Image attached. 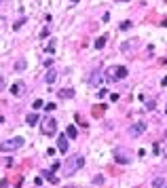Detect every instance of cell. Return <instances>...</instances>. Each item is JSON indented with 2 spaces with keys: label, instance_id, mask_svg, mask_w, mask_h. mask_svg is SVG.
I'll return each instance as SVG.
<instances>
[{
  "label": "cell",
  "instance_id": "ffe728a7",
  "mask_svg": "<svg viewBox=\"0 0 167 188\" xmlns=\"http://www.w3.org/2000/svg\"><path fill=\"white\" fill-rule=\"evenodd\" d=\"M102 182H104V177H102V176H95V177H93V184H102Z\"/></svg>",
  "mask_w": 167,
  "mask_h": 188
},
{
  "label": "cell",
  "instance_id": "30bf717a",
  "mask_svg": "<svg viewBox=\"0 0 167 188\" xmlns=\"http://www.w3.org/2000/svg\"><path fill=\"white\" fill-rule=\"evenodd\" d=\"M59 97L61 99H72V97H74V89H61Z\"/></svg>",
  "mask_w": 167,
  "mask_h": 188
},
{
  "label": "cell",
  "instance_id": "2e32d148",
  "mask_svg": "<svg viewBox=\"0 0 167 188\" xmlns=\"http://www.w3.org/2000/svg\"><path fill=\"white\" fill-rule=\"evenodd\" d=\"M42 177H47L51 184H57V182H59V180H57L55 176H51V171H42Z\"/></svg>",
  "mask_w": 167,
  "mask_h": 188
},
{
  "label": "cell",
  "instance_id": "7a4b0ae2",
  "mask_svg": "<svg viewBox=\"0 0 167 188\" xmlns=\"http://www.w3.org/2000/svg\"><path fill=\"white\" fill-rule=\"evenodd\" d=\"M24 146V138H13V140H4L0 142V150L2 152H9V150H17Z\"/></svg>",
  "mask_w": 167,
  "mask_h": 188
},
{
  "label": "cell",
  "instance_id": "9a60e30c",
  "mask_svg": "<svg viewBox=\"0 0 167 188\" xmlns=\"http://www.w3.org/2000/svg\"><path fill=\"white\" fill-rule=\"evenodd\" d=\"M66 135H68V138H70V140H76V135H78V131H76V127H68V129H66Z\"/></svg>",
  "mask_w": 167,
  "mask_h": 188
},
{
  "label": "cell",
  "instance_id": "cb8c5ba5",
  "mask_svg": "<svg viewBox=\"0 0 167 188\" xmlns=\"http://www.w3.org/2000/svg\"><path fill=\"white\" fill-rule=\"evenodd\" d=\"M4 89V76H0V91Z\"/></svg>",
  "mask_w": 167,
  "mask_h": 188
},
{
  "label": "cell",
  "instance_id": "5b68a950",
  "mask_svg": "<svg viewBox=\"0 0 167 188\" xmlns=\"http://www.w3.org/2000/svg\"><path fill=\"white\" fill-rule=\"evenodd\" d=\"M146 127H148L146 123H133L131 127H129V135H131V138H138V135H142L144 131H146Z\"/></svg>",
  "mask_w": 167,
  "mask_h": 188
},
{
  "label": "cell",
  "instance_id": "f1b7e54d",
  "mask_svg": "<svg viewBox=\"0 0 167 188\" xmlns=\"http://www.w3.org/2000/svg\"><path fill=\"white\" fill-rule=\"evenodd\" d=\"M2 2H4V0H0V4H2Z\"/></svg>",
  "mask_w": 167,
  "mask_h": 188
},
{
  "label": "cell",
  "instance_id": "277c9868",
  "mask_svg": "<svg viewBox=\"0 0 167 188\" xmlns=\"http://www.w3.org/2000/svg\"><path fill=\"white\" fill-rule=\"evenodd\" d=\"M55 131H57V120L53 116H47L42 120V133L45 135H55Z\"/></svg>",
  "mask_w": 167,
  "mask_h": 188
},
{
  "label": "cell",
  "instance_id": "4316f807",
  "mask_svg": "<svg viewBox=\"0 0 167 188\" xmlns=\"http://www.w3.org/2000/svg\"><path fill=\"white\" fill-rule=\"evenodd\" d=\"M116 2H129V0H116Z\"/></svg>",
  "mask_w": 167,
  "mask_h": 188
},
{
  "label": "cell",
  "instance_id": "7c38bea8",
  "mask_svg": "<svg viewBox=\"0 0 167 188\" xmlns=\"http://www.w3.org/2000/svg\"><path fill=\"white\" fill-rule=\"evenodd\" d=\"M57 148H59L61 152H66V150H68V140H66L64 135H61L59 140H57Z\"/></svg>",
  "mask_w": 167,
  "mask_h": 188
},
{
  "label": "cell",
  "instance_id": "d6986e66",
  "mask_svg": "<svg viewBox=\"0 0 167 188\" xmlns=\"http://www.w3.org/2000/svg\"><path fill=\"white\" fill-rule=\"evenodd\" d=\"M42 106H45V104H42V99H36L32 108H34V110H38V108H42Z\"/></svg>",
  "mask_w": 167,
  "mask_h": 188
},
{
  "label": "cell",
  "instance_id": "603a6c76",
  "mask_svg": "<svg viewBox=\"0 0 167 188\" xmlns=\"http://www.w3.org/2000/svg\"><path fill=\"white\" fill-rule=\"evenodd\" d=\"M129 28H131V24H129V21H125V24H121V30H129Z\"/></svg>",
  "mask_w": 167,
  "mask_h": 188
},
{
  "label": "cell",
  "instance_id": "9c48e42d",
  "mask_svg": "<svg viewBox=\"0 0 167 188\" xmlns=\"http://www.w3.org/2000/svg\"><path fill=\"white\" fill-rule=\"evenodd\" d=\"M99 82H102V74H99V72H93V76L89 78V85H91V87H97Z\"/></svg>",
  "mask_w": 167,
  "mask_h": 188
},
{
  "label": "cell",
  "instance_id": "44dd1931",
  "mask_svg": "<svg viewBox=\"0 0 167 188\" xmlns=\"http://www.w3.org/2000/svg\"><path fill=\"white\" fill-rule=\"evenodd\" d=\"M146 110H155V102H152V99H150V102L146 104Z\"/></svg>",
  "mask_w": 167,
  "mask_h": 188
},
{
  "label": "cell",
  "instance_id": "484cf974",
  "mask_svg": "<svg viewBox=\"0 0 167 188\" xmlns=\"http://www.w3.org/2000/svg\"><path fill=\"white\" fill-rule=\"evenodd\" d=\"M0 123H4V116H2V114H0Z\"/></svg>",
  "mask_w": 167,
  "mask_h": 188
},
{
  "label": "cell",
  "instance_id": "6da1fadb",
  "mask_svg": "<svg viewBox=\"0 0 167 188\" xmlns=\"http://www.w3.org/2000/svg\"><path fill=\"white\" fill-rule=\"evenodd\" d=\"M83 165H85V156L83 154H74V156H70V159L64 163V176H74Z\"/></svg>",
  "mask_w": 167,
  "mask_h": 188
},
{
  "label": "cell",
  "instance_id": "3957f363",
  "mask_svg": "<svg viewBox=\"0 0 167 188\" xmlns=\"http://www.w3.org/2000/svg\"><path fill=\"white\" fill-rule=\"evenodd\" d=\"M112 156H114V161L121 165H127V163H131V154L127 152L125 148H114V152H112Z\"/></svg>",
  "mask_w": 167,
  "mask_h": 188
},
{
  "label": "cell",
  "instance_id": "7402d4cb",
  "mask_svg": "<svg viewBox=\"0 0 167 188\" xmlns=\"http://www.w3.org/2000/svg\"><path fill=\"white\" fill-rule=\"evenodd\" d=\"M24 21H25V19H21V21H17V24L13 25V30H19V28H21V25H24Z\"/></svg>",
  "mask_w": 167,
  "mask_h": 188
},
{
  "label": "cell",
  "instance_id": "e0dca14e",
  "mask_svg": "<svg viewBox=\"0 0 167 188\" xmlns=\"http://www.w3.org/2000/svg\"><path fill=\"white\" fill-rule=\"evenodd\" d=\"M106 38H108V36H99V38L95 40V49H102V47H104V45H106Z\"/></svg>",
  "mask_w": 167,
  "mask_h": 188
},
{
  "label": "cell",
  "instance_id": "ac0fdd59",
  "mask_svg": "<svg viewBox=\"0 0 167 188\" xmlns=\"http://www.w3.org/2000/svg\"><path fill=\"white\" fill-rule=\"evenodd\" d=\"M108 78H110V81H116V68H110V70H108Z\"/></svg>",
  "mask_w": 167,
  "mask_h": 188
},
{
  "label": "cell",
  "instance_id": "8992f818",
  "mask_svg": "<svg viewBox=\"0 0 167 188\" xmlns=\"http://www.w3.org/2000/svg\"><path fill=\"white\" fill-rule=\"evenodd\" d=\"M24 89H25V85L21 81H17V82H13V85H11V89H9V91H11L13 95H17V97H19V95H24Z\"/></svg>",
  "mask_w": 167,
  "mask_h": 188
},
{
  "label": "cell",
  "instance_id": "d4e9b609",
  "mask_svg": "<svg viewBox=\"0 0 167 188\" xmlns=\"http://www.w3.org/2000/svg\"><path fill=\"white\" fill-rule=\"evenodd\" d=\"M161 25H165V28H167V19H163V21H161Z\"/></svg>",
  "mask_w": 167,
  "mask_h": 188
},
{
  "label": "cell",
  "instance_id": "f546056e",
  "mask_svg": "<svg viewBox=\"0 0 167 188\" xmlns=\"http://www.w3.org/2000/svg\"><path fill=\"white\" fill-rule=\"evenodd\" d=\"M165 112H167V106H165Z\"/></svg>",
  "mask_w": 167,
  "mask_h": 188
},
{
  "label": "cell",
  "instance_id": "52a82bcc",
  "mask_svg": "<svg viewBox=\"0 0 167 188\" xmlns=\"http://www.w3.org/2000/svg\"><path fill=\"white\" fill-rule=\"evenodd\" d=\"M55 78H57V70L49 68V72L45 74V82H47V85H53V82H55Z\"/></svg>",
  "mask_w": 167,
  "mask_h": 188
},
{
  "label": "cell",
  "instance_id": "5bb4252c",
  "mask_svg": "<svg viewBox=\"0 0 167 188\" xmlns=\"http://www.w3.org/2000/svg\"><path fill=\"white\" fill-rule=\"evenodd\" d=\"M152 188H165V177H155L152 180Z\"/></svg>",
  "mask_w": 167,
  "mask_h": 188
},
{
  "label": "cell",
  "instance_id": "4fadbf2b",
  "mask_svg": "<svg viewBox=\"0 0 167 188\" xmlns=\"http://www.w3.org/2000/svg\"><path fill=\"white\" fill-rule=\"evenodd\" d=\"M25 123H28L30 127H34L36 123H38V114H34V112H32V114H28V118H25Z\"/></svg>",
  "mask_w": 167,
  "mask_h": 188
},
{
  "label": "cell",
  "instance_id": "83f0119b",
  "mask_svg": "<svg viewBox=\"0 0 167 188\" xmlns=\"http://www.w3.org/2000/svg\"><path fill=\"white\" fill-rule=\"evenodd\" d=\"M72 2H78V0H72Z\"/></svg>",
  "mask_w": 167,
  "mask_h": 188
},
{
  "label": "cell",
  "instance_id": "ba28073f",
  "mask_svg": "<svg viewBox=\"0 0 167 188\" xmlns=\"http://www.w3.org/2000/svg\"><path fill=\"white\" fill-rule=\"evenodd\" d=\"M25 66H28V61H25V57H19L17 61H15V66H13V70L15 72H24Z\"/></svg>",
  "mask_w": 167,
  "mask_h": 188
},
{
  "label": "cell",
  "instance_id": "8fae6325",
  "mask_svg": "<svg viewBox=\"0 0 167 188\" xmlns=\"http://www.w3.org/2000/svg\"><path fill=\"white\" fill-rule=\"evenodd\" d=\"M127 68L125 66H116V78H127Z\"/></svg>",
  "mask_w": 167,
  "mask_h": 188
}]
</instances>
